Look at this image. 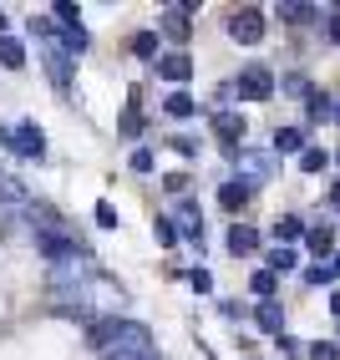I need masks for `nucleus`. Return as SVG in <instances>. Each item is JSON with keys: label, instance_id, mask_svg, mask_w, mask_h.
Masks as SVG:
<instances>
[{"label": "nucleus", "instance_id": "1", "mask_svg": "<svg viewBox=\"0 0 340 360\" xmlns=\"http://www.w3.org/2000/svg\"><path fill=\"white\" fill-rule=\"evenodd\" d=\"M92 350L107 355V350H153V330L137 325V320H92Z\"/></svg>", "mask_w": 340, "mask_h": 360}, {"label": "nucleus", "instance_id": "2", "mask_svg": "<svg viewBox=\"0 0 340 360\" xmlns=\"http://www.w3.org/2000/svg\"><path fill=\"white\" fill-rule=\"evenodd\" d=\"M36 249H41L46 259H51L56 269H61V264H77V259H82L77 238H66L61 229H36Z\"/></svg>", "mask_w": 340, "mask_h": 360}, {"label": "nucleus", "instance_id": "3", "mask_svg": "<svg viewBox=\"0 0 340 360\" xmlns=\"http://www.w3.org/2000/svg\"><path fill=\"white\" fill-rule=\"evenodd\" d=\"M229 36L244 41V46H259V41H264V11H254V6L234 11V15H229Z\"/></svg>", "mask_w": 340, "mask_h": 360}, {"label": "nucleus", "instance_id": "4", "mask_svg": "<svg viewBox=\"0 0 340 360\" xmlns=\"http://www.w3.org/2000/svg\"><path fill=\"white\" fill-rule=\"evenodd\" d=\"M239 97H249V102L275 97V71L270 66H244L239 71Z\"/></svg>", "mask_w": 340, "mask_h": 360}, {"label": "nucleus", "instance_id": "5", "mask_svg": "<svg viewBox=\"0 0 340 360\" xmlns=\"http://www.w3.org/2000/svg\"><path fill=\"white\" fill-rule=\"evenodd\" d=\"M0 137H6L20 158H41V153H46V137H41V127H36V122H20V127L0 132Z\"/></svg>", "mask_w": 340, "mask_h": 360}, {"label": "nucleus", "instance_id": "6", "mask_svg": "<svg viewBox=\"0 0 340 360\" xmlns=\"http://www.w3.org/2000/svg\"><path fill=\"white\" fill-rule=\"evenodd\" d=\"M188 71H193V56H188V51L158 56V77H163V82H188Z\"/></svg>", "mask_w": 340, "mask_h": 360}, {"label": "nucleus", "instance_id": "7", "mask_svg": "<svg viewBox=\"0 0 340 360\" xmlns=\"http://www.w3.org/2000/svg\"><path fill=\"white\" fill-rule=\"evenodd\" d=\"M239 167H244L249 183H259V178L275 173V158H270V153H239Z\"/></svg>", "mask_w": 340, "mask_h": 360}, {"label": "nucleus", "instance_id": "8", "mask_svg": "<svg viewBox=\"0 0 340 360\" xmlns=\"http://www.w3.org/2000/svg\"><path fill=\"white\" fill-rule=\"evenodd\" d=\"M254 249H259V233L249 224H234L229 229V254H254Z\"/></svg>", "mask_w": 340, "mask_h": 360}, {"label": "nucleus", "instance_id": "9", "mask_svg": "<svg viewBox=\"0 0 340 360\" xmlns=\"http://www.w3.org/2000/svg\"><path fill=\"white\" fill-rule=\"evenodd\" d=\"M213 132L224 137V142H239V137H244L249 127H244V117H234V112H218V117H213Z\"/></svg>", "mask_w": 340, "mask_h": 360}, {"label": "nucleus", "instance_id": "10", "mask_svg": "<svg viewBox=\"0 0 340 360\" xmlns=\"http://www.w3.org/2000/svg\"><path fill=\"white\" fill-rule=\"evenodd\" d=\"M0 203H11V208H31V193L20 188L11 173H0Z\"/></svg>", "mask_w": 340, "mask_h": 360}, {"label": "nucleus", "instance_id": "11", "mask_svg": "<svg viewBox=\"0 0 340 360\" xmlns=\"http://www.w3.org/2000/svg\"><path fill=\"white\" fill-rule=\"evenodd\" d=\"M259 325H264V335H275V340L284 335V315H279V304H275V300H264V304H259Z\"/></svg>", "mask_w": 340, "mask_h": 360}, {"label": "nucleus", "instance_id": "12", "mask_svg": "<svg viewBox=\"0 0 340 360\" xmlns=\"http://www.w3.org/2000/svg\"><path fill=\"white\" fill-rule=\"evenodd\" d=\"M218 203H224L229 213H239V208L249 203V188L244 183H224V188H218Z\"/></svg>", "mask_w": 340, "mask_h": 360}, {"label": "nucleus", "instance_id": "13", "mask_svg": "<svg viewBox=\"0 0 340 360\" xmlns=\"http://www.w3.org/2000/svg\"><path fill=\"white\" fill-rule=\"evenodd\" d=\"M305 244H310L315 254H330V244H335V229H330V224H315V229H305Z\"/></svg>", "mask_w": 340, "mask_h": 360}, {"label": "nucleus", "instance_id": "14", "mask_svg": "<svg viewBox=\"0 0 340 360\" xmlns=\"http://www.w3.org/2000/svg\"><path fill=\"white\" fill-rule=\"evenodd\" d=\"M275 153H300V158H305V132H300V127H279Z\"/></svg>", "mask_w": 340, "mask_h": 360}, {"label": "nucleus", "instance_id": "15", "mask_svg": "<svg viewBox=\"0 0 340 360\" xmlns=\"http://www.w3.org/2000/svg\"><path fill=\"white\" fill-rule=\"evenodd\" d=\"M0 66H26V46H20V41H11V36H0Z\"/></svg>", "mask_w": 340, "mask_h": 360}, {"label": "nucleus", "instance_id": "16", "mask_svg": "<svg viewBox=\"0 0 340 360\" xmlns=\"http://www.w3.org/2000/svg\"><path fill=\"white\" fill-rule=\"evenodd\" d=\"M193 107H199V102H193L188 91H173V97L163 102V112H168V117H193Z\"/></svg>", "mask_w": 340, "mask_h": 360}, {"label": "nucleus", "instance_id": "17", "mask_svg": "<svg viewBox=\"0 0 340 360\" xmlns=\"http://www.w3.org/2000/svg\"><path fill=\"white\" fill-rule=\"evenodd\" d=\"M279 15H284V20H295V26H305V20L315 15V6H305V0H284Z\"/></svg>", "mask_w": 340, "mask_h": 360}, {"label": "nucleus", "instance_id": "18", "mask_svg": "<svg viewBox=\"0 0 340 360\" xmlns=\"http://www.w3.org/2000/svg\"><path fill=\"white\" fill-rule=\"evenodd\" d=\"M300 167H305V173H325V167H330V153H325V148H305Z\"/></svg>", "mask_w": 340, "mask_h": 360}, {"label": "nucleus", "instance_id": "19", "mask_svg": "<svg viewBox=\"0 0 340 360\" xmlns=\"http://www.w3.org/2000/svg\"><path fill=\"white\" fill-rule=\"evenodd\" d=\"M249 290L259 295V304H264V300H275V274H270V269H259V274L249 279Z\"/></svg>", "mask_w": 340, "mask_h": 360}, {"label": "nucleus", "instance_id": "20", "mask_svg": "<svg viewBox=\"0 0 340 360\" xmlns=\"http://www.w3.org/2000/svg\"><path fill=\"white\" fill-rule=\"evenodd\" d=\"M284 269H295V254H289V249H275V254H270V274H284Z\"/></svg>", "mask_w": 340, "mask_h": 360}, {"label": "nucleus", "instance_id": "21", "mask_svg": "<svg viewBox=\"0 0 340 360\" xmlns=\"http://www.w3.org/2000/svg\"><path fill=\"white\" fill-rule=\"evenodd\" d=\"M330 279H335L330 264H310V269H305V284H330Z\"/></svg>", "mask_w": 340, "mask_h": 360}, {"label": "nucleus", "instance_id": "22", "mask_svg": "<svg viewBox=\"0 0 340 360\" xmlns=\"http://www.w3.org/2000/svg\"><path fill=\"white\" fill-rule=\"evenodd\" d=\"M132 51H137V56H142V61H148V56H153V51H158V36H153V31H142V36H137V41H132Z\"/></svg>", "mask_w": 340, "mask_h": 360}, {"label": "nucleus", "instance_id": "23", "mask_svg": "<svg viewBox=\"0 0 340 360\" xmlns=\"http://www.w3.org/2000/svg\"><path fill=\"white\" fill-rule=\"evenodd\" d=\"M102 360H158V350H107Z\"/></svg>", "mask_w": 340, "mask_h": 360}, {"label": "nucleus", "instance_id": "24", "mask_svg": "<svg viewBox=\"0 0 340 360\" xmlns=\"http://www.w3.org/2000/svg\"><path fill=\"white\" fill-rule=\"evenodd\" d=\"M275 233H279V238H300V233H305V224L295 219V213H289V219H279V229H275Z\"/></svg>", "mask_w": 340, "mask_h": 360}, {"label": "nucleus", "instance_id": "25", "mask_svg": "<svg viewBox=\"0 0 340 360\" xmlns=\"http://www.w3.org/2000/svg\"><path fill=\"white\" fill-rule=\"evenodd\" d=\"M284 91H289V97H305V102H310V82H305V77H284Z\"/></svg>", "mask_w": 340, "mask_h": 360}, {"label": "nucleus", "instance_id": "26", "mask_svg": "<svg viewBox=\"0 0 340 360\" xmlns=\"http://www.w3.org/2000/svg\"><path fill=\"white\" fill-rule=\"evenodd\" d=\"M132 173H153V153H148V148L132 153Z\"/></svg>", "mask_w": 340, "mask_h": 360}, {"label": "nucleus", "instance_id": "27", "mask_svg": "<svg viewBox=\"0 0 340 360\" xmlns=\"http://www.w3.org/2000/svg\"><path fill=\"white\" fill-rule=\"evenodd\" d=\"M96 224H102V229H117V208H112V203H96Z\"/></svg>", "mask_w": 340, "mask_h": 360}, {"label": "nucleus", "instance_id": "28", "mask_svg": "<svg viewBox=\"0 0 340 360\" xmlns=\"http://www.w3.org/2000/svg\"><path fill=\"white\" fill-rule=\"evenodd\" d=\"M310 360H340V350L325 340V345H310Z\"/></svg>", "mask_w": 340, "mask_h": 360}, {"label": "nucleus", "instance_id": "29", "mask_svg": "<svg viewBox=\"0 0 340 360\" xmlns=\"http://www.w3.org/2000/svg\"><path fill=\"white\" fill-rule=\"evenodd\" d=\"M193 290H199V295H208V290H213V279H208V269H193Z\"/></svg>", "mask_w": 340, "mask_h": 360}, {"label": "nucleus", "instance_id": "30", "mask_svg": "<svg viewBox=\"0 0 340 360\" xmlns=\"http://www.w3.org/2000/svg\"><path fill=\"white\" fill-rule=\"evenodd\" d=\"M158 238H163V244H173V238H178V229L168 224V219H158Z\"/></svg>", "mask_w": 340, "mask_h": 360}, {"label": "nucleus", "instance_id": "31", "mask_svg": "<svg viewBox=\"0 0 340 360\" xmlns=\"http://www.w3.org/2000/svg\"><path fill=\"white\" fill-rule=\"evenodd\" d=\"M325 31H330V41H335V46H340V11H335V15H330V20H325Z\"/></svg>", "mask_w": 340, "mask_h": 360}, {"label": "nucleus", "instance_id": "32", "mask_svg": "<svg viewBox=\"0 0 340 360\" xmlns=\"http://www.w3.org/2000/svg\"><path fill=\"white\" fill-rule=\"evenodd\" d=\"M330 203H335V208H340V183H335V188H330Z\"/></svg>", "mask_w": 340, "mask_h": 360}, {"label": "nucleus", "instance_id": "33", "mask_svg": "<svg viewBox=\"0 0 340 360\" xmlns=\"http://www.w3.org/2000/svg\"><path fill=\"white\" fill-rule=\"evenodd\" d=\"M330 309H335V315H340V295H330Z\"/></svg>", "mask_w": 340, "mask_h": 360}, {"label": "nucleus", "instance_id": "34", "mask_svg": "<svg viewBox=\"0 0 340 360\" xmlns=\"http://www.w3.org/2000/svg\"><path fill=\"white\" fill-rule=\"evenodd\" d=\"M330 269H335V274H340V254H335V264H330Z\"/></svg>", "mask_w": 340, "mask_h": 360}, {"label": "nucleus", "instance_id": "35", "mask_svg": "<svg viewBox=\"0 0 340 360\" xmlns=\"http://www.w3.org/2000/svg\"><path fill=\"white\" fill-rule=\"evenodd\" d=\"M0 36H6V15H0Z\"/></svg>", "mask_w": 340, "mask_h": 360}, {"label": "nucleus", "instance_id": "36", "mask_svg": "<svg viewBox=\"0 0 340 360\" xmlns=\"http://www.w3.org/2000/svg\"><path fill=\"white\" fill-rule=\"evenodd\" d=\"M335 122H340V107H335Z\"/></svg>", "mask_w": 340, "mask_h": 360}]
</instances>
